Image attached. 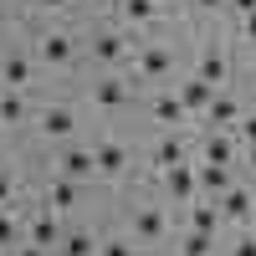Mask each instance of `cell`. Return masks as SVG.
Segmentation results:
<instances>
[{
    "label": "cell",
    "mask_w": 256,
    "mask_h": 256,
    "mask_svg": "<svg viewBox=\"0 0 256 256\" xmlns=\"http://www.w3.org/2000/svg\"><path fill=\"white\" fill-rule=\"evenodd\" d=\"M174 67H180V62H174V52H169L164 41H144V46L134 52V77L138 82H169Z\"/></svg>",
    "instance_id": "obj_1"
},
{
    "label": "cell",
    "mask_w": 256,
    "mask_h": 256,
    "mask_svg": "<svg viewBox=\"0 0 256 256\" xmlns=\"http://www.w3.org/2000/svg\"><path fill=\"white\" fill-rule=\"evenodd\" d=\"M164 195L174 200V205H195L200 200V164H174V169H164Z\"/></svg>",
    "instance_id": "obj_2"
},
{
    "label": "cell",
    "mask_w": 256,
    "mask_h": 256,
    "mask_svg": "<svg viewBox=\"0 0 256 256\" xmlns=\"http://www.w3.org/2000/svg\"><path fill=\"white\" fill-rule=\"evenodd\" d=\"M241 118H246V108H241V98L220 88V92H216V102H210V108H205V118H200V123L210 128V134H230V128H236Z\"/></svg>",
    "instance_id": "obj_3"
},
{
    "label": "cell",
    "mask_w": 256,
    "mask_h": 256,
    "mask_svg": "<svg viewBox=\"0 0 256 256\" xmlns=\"http://www.w3.org/2000/svg\"><path fill=\"white\" fill-rule=\"evenodd\" d=\"M134 236L144 246H159L169 236V216H164V205H138L134 210Z\"/></svg>",
    "instance_id": "obj_4"
},
{
    "label": "cell",
    "mask_w": 256,
    "mask_h": 256,
    "mask_svg": "<svg viewBox=\"0 0 256 256\" xmlns=\"http://www.w3.org/2000/svg\"><path fill=\"white\" fill-rule=\"evenodd\" d=\"M216 205H220L226 226H251V210H256V195H251L246 184H230V190H226V195H220Z\"/></svg>",
    "instance_id": "obj_5"
},
{
    "label": "cell",
    "mask_w": 256,
    "mask_h": 256,
    "mask_svg": "<svg viewBox=\"0 0 256 256\" xmlns=\"http://www.w3.org/2000/svg\"><path fill=\"white\" fill-rule=\"evenodd\" d=\"M216 92H220V88H210L205 77H184V82H180V102H184L190 118H205V108L216 102Z\"/></svg>",
    "instance_id": "obj_6"
},
{
    "label": "cell",
    "mask_w": 256,
    "mask_h": 256,
    "mask_svg": "<svg viewBox=\"0 0 256 256\" xmlns=\"http://www.w3.org/2000/svg\"><path fill=\"white\" fill-rule=\"evenodd\" d=\"M195 77H205L210 88H226V82H230V56H226V46H205L200 62H195Z\"/></svg>",
    "instance_id": "obj_7"
},
{
    "label": "cell",
    "mask_w": 256,
    "mask_h": 256,
    "mask_svg": "<svg viewBox=\"0 0 256 256\" xmlns=\"http://www.w3.org/2000/svg\"><path fill=\"white\" fill-rule=\"evenodd\" d=\"M92 102L102 113H118L123 102H128V77H102V82H92Z\"/></svg>",
    "instance_id": "obj_8"
},
{
    "label": "cell",
    "mask_w": 256,
    "mask_h": 256,
    "mask_svg": "<svg viewBox=\"0 0 256 256\" xmlns=\"http://www.w3.org/2000/svg\"><path fill=\"white\" fill-rule=\"evenodd\" d=\"M148 113H154L164 128H184V123H190V113H184L180 92H159V98H148Z\"/></svg>",
    "instance_id": "obj_9"
},
{
    "label": "cell",
    "mask_w": 256,
    "mask_h": 256,
    "mask_svg": "<svg viewBox=\"0 0 256 256\" xmlns=\"http://www.w3.org/2000/svg\"><path fill=\"white\" fill-rule=\"evenodd\" d=\"M62 174L67 180H92L98 174V148H67V154H62Z\"/></svg>",
    "instance_id": "obj_10"
},
{
    "label": "cell",
    "mask_w": 256,
    "mask_h": 256,
    "mask_svg": "<svg viewBox=\"0 0 256 256\" xmlns=\"http://www.w3.org/2000/svg\"><path fill=\"white\" fill-rule=\"evenodd\" d=\"M92 56L102 62V67H118V62L128 56V36H118V31H98V36H92Z\"/></svg>",
    "instance_id": "obj_11"
},
{
    "label": "cell",
    "mask_w": 256,
    "mask_h": 256,
    "mask_svg": "<svg viewBox=\"0 0 256 256\" xmlns=\"http://www.w3.org/2000/svg\"><path fill=\"white\" fill-rule=\"evenodd\" d=\"M36 52H41V62H52V67H67L72 62V36L67 31H46L36 41Z\"/></svg>",
    "instance_id": "obj_12"
},
{
    "label": "cell",
    "mask_w": 256,
    "mask_h": 256,
    "mask_svg": "<svg viewBox=\"0 0 256 256\" xmlns=\"http://www.w3.org/2000/svg\"><path fill=\"white\" fill-rule=\"evenodd\" d=\"M230 169H236V164H205V159H200V190H205V195H216V200H220L226 190L236 184V174H230Z\"/></svg>",
    "instance_id": "obj_13"
},
{
    "label": "cell",
    "mask_w": 256,
    "mask_h": 256,
    "mask_svg": "<svg viewBox=\"0 0 256 256\" xmlns=\"http://www.w3.org/2000/svg\"><path fill=\"white\" fill-rule=\"evenodd\" d=\"M148 159H154V164H159V174H164V169H174V164H184V159H190V148H184V138H180V134H169V138H159L154 148H148Z\"/></svg>",
    "instance_id": "obj_14"
},
{
    "label": "cell",
    "mask_w": 256,
    "mask_h": 256,
    "mask_svg": "<svg viewBox=\"0 0 256 256\" xmlns=\"http://www.w3.org/2000/svg\"><path fill=\"white\" fill-rule=\"evenodd\" d=\"M220 226H226L220 205H210V200H195V205H190V230H205V236H220Z\"/></svg>",
    "instance_id": "obj_15"
},
{
    "label": "cell",
    "mask_w": 256,
    "mask_h": 256,
    "mask_svg": "<svg viewBox=\"0 0 256 256\" xmlns=\"http://www.w3.org/2000/svg\"><path fill=\"white\" fill-rule=\"evenodd\" d=\"M200 159L205 164H236V138H230V134H205Z\"/></svg>",
    "instance_id": "obj_16"
},
{
    "label": "cell",
    "mask_w": 256,
    "mask_h": 256,
    "mask_svg": "<svg viewBox=\"0 0 256 256\" xmlns=\"http://www.w3.org/2000/svg\"><path fill=\"white\" fill-rule=\"evenodd\" d=\"M36 128H41L46 138H72V128H77V113H72V108H46Z\"/></svg>",
    "instance_id": "obj_17"
},
{
    "label": "cell",
    "mask_w": 256,
    "mask_h": 256,
    "mask_svg": "<svg viewBox=\"0 0 256 256\" xmlns=\"http://www.w3.org/2000/svg\"><path fill=\"white\" fill-rule=\"evenodd\" d=\"M159 0H118V16L128 20V26H154V20H159Z\"/></svg>",
    "instance_id": "obj_18"
},
{
    "label": "cell",
    "mask_w": 256,
    "mask_h": 256,
    "mask_svg": "<svg viewBox=\"0 0 256 256\" xmlns=\"http://www.w3.org/2000/svg\"><path fill=\"white\" fill-rule=\"evenodd\" d=\"M123 169H128V148L123 144H98V174H123Z\"/></svg>",
    "instance_id": "obj_19"
},
{
    "label": "cell",
    "mask_w": 256,
    "mask_h": 256,
    "mask_svg": "<svg viewBox=\"0 0 256 256\" xmlns=\"http://www.w3.org/2000/svg\"><path fill=\"white\" fill-rule=\"evenodd\" d=\"M0 77H6V88H26V82H31V56H20V52H10L6 56V67H0Z\"/></svg>",
    "instance_id": "obj_20"
},
{
    "label": "cell",
    "mask_w": 256,
    "mask_h": 256,
    "mask_svg": "<svg viewBox=\"0 0 256 256\" xmlns=\"http://www.w3.org/2000/svg\"><path fill=\"white\" fill-rule=\"evenodd\" d=\"M46 205L56 210V216H67V210L77 205V180H67V174H62V180L52 184V195H46Z\"/></svg>",
    "instance_id": "obj_21"
},
{
    "label": "cell",
    "mask_w": 256,
    "mask_h": 256,
    "mask_svg": "<svg viewBox=\"0 0 256 256\" xmlns=\"http://www.w3.org/2000/svg\"><path fill=\"white\" fill-rule=\"evenodd\" d=\"M216 236H205V230H184L180 236V256H216Z\"/></svg>",
    "instance_id": "obj_22"
},
{
    "label": "cell",
    "mask_w": 256,
    "mask_h": 256,
    "mask_svg": "<svg viewBox=\"0 0 256 256\" xmlns=\"http://www.w3.org/2000/svg\"><path fill=\"white\" fill-rule=\"evenodd\" d=\"M31 241H36V246H56V241H62V230H56V210L31 220Z\"/></svg>",
    "instance_id": "obj_23"
},
{
    "label": "cell",
    "mask_w": 256,
    "mask_h": 256,
    "mask_svg": "<svg viewBox=\"0 0 256 256\" xmlns=\"http://www.w3.org/2000/svg\"><path fill=\"white\" fill-rule=\"evenodd\" d=\"M102 246L88 236V230H72V236H62V256H98Z\"/></svg>",
    "instance_id": "obj_24"
},
{
    "label": "cell",
    "mask_w": 256,
    "mask_h": 256,
    "mask_svg": "<svg viewBox=\"0 0 256 256\" xmlns=\"http://www.w3.org/2000/svg\"><path fill=\"white\" fill-rule=\"evenodd\" d=\"M20 118H26V102H20V92L10 88L6 98H0V123H20Z\"/></svg>",
    "instance_id": "obj_25"
},
{
    "label": "cell",
    "mask_w": 256,
    "mask_h": 256,
    "mask_svg": "<svg viewBox=\"0 0 256 256\" xmlns=\"http://www.w3.org/2000/svg\"><path fill=\"white\" fill-rule=\"evenodd\" d=\"M98 256H138V246H134V241H123V236H113V241H102Z\"/></svg>",
    "instance_id": "obj_26"
},
{
    "label": "cell",
    "mask_w": 256,
    "mask_h": 256,
    "mask_svg": "<svg viewBox=\"0 0 256 256\" xmlns=\"http://www.w3.org/2000/svg\"><path fill=\"white\" fill-rule=\"evenodd\" d=\"M226 256H256V236H236L226 246Z\"/></svg>",
    "instance_id": "obj_27"
},
{
    "label": "cell",
    "mask_w": 256,
    "mask_h": 256,
    "mask_svg": "<svg viewBox=\"0 0 256 256\" xmlns=\"http://www.w3.org/2000/svg\"><path fill=\"white\" fill-rule=\"evenodd\" d=\"M236 134H241V144H256V113H246V118L236 123Z\"/></svg>",
    "instance_id": "obj_28"
},
{
    "label": "cell",
    "mask_w": 256,
    "mask_h": 256,
    "mask_svg": "<svg viewBox=\"0 0 256 256\" xmlns=\"http://www.w3.org/2000/svg\"><path fill=\"white\" fill-rule=\"evenodd\" d=\"M10 241H16V226H10L6 210H0V246H10Z\"/></svg>",
    "instance_id": "obj_29"
},
{
    "label": "cell",
    "mask_w": 256,
    "mask_h": 256,
    "mask_svg": "<svg viewBox=\"0 0 256 256\" xmlns=\"http://www.w3.org/2000/svg\"><path fill=\"white\" fill-rule=\"evenodd\" d=\"M241 41H256V10L241 16Z\"/></svg>",
    "instance_id": "obj_30"
},
{
    "label": "cell",
    "mask_w": 256,
    "mask_h": 256,
    "mask_svg": "<svg viewBox=\"0 0 256 256\" xmlns=\"http://www.w3.org/2000/svg\"><path fill=\"white\" fill-rule=\"evenodd\" d=\"M190 6H195V10H205V16H210V10H226L230 0H190Z\"/></svg>",
    "instance_id": "obj_31"
},
{
    "label": "cell",
    "mask_w": 256,
    "mask_h": 256,
    "mask_svg": "<svg viewBox=\"0 0 256 256\" xmlns=\"http://www.w3.org/2000/svg\"><path fill=\"white\" fill-rule=\"evenodd\" d=\"M226 10H236V16H251V10H256V0H230Z\"/></svg>",
    "instance_id": "obj_32"
},
{
    "label": "cell",
    "mask_w": 256,
    "mask_h": 256,
    "mask_svg": "<svg viewBox=\"0 0 256 256\" xmlns=\"http://www.w3.org/2000/svg\"><path fill=\"white\" fill-rule=\"evenodd\" d=\"M6 205H10V180L0 174V210H6Z\"/></svg>",
    "instance_id": "obj_33"
},
{
    "label": "cell",
    "mask_w": 256,
    "mask_h": 256,
    "mask_svg": "<svg viewBox=\"0 0 256 256\" xmlns=\"http://www.w3.org/2000/svg\"><path fill=\"white\" fill-rule=\"evenodd\" d=\"M36 6H46V10H62V6H72V0H36Z\"/></svg>",
    "instance_id": "obj_34"
},
{
    "label": "cell",
    "mask_w": 256,
    "mask_h": 256,
    "mask_svg": "<svg viewBox=\"0 0 256 256\" xmlns=\"http://www.w3.org/2000/svg\"><path fill=\"white\" fill-rule=\"evenodd\" d=\"M20 256H46V246H36V241H31V246H26V251H20Z\"/></svg>",
    "instance_id": "obj_35"
},
{
    "label": "cell",
    "mask_w": 256,
    "mask_h": 256,
    "mask_svg": "<svg viewBox=\"0 0 256 256\" xmlns=\"http://www.w3.org/2000/svg\"><path fill=\"white\" fill-rule=\"evenodd\" d=\"M246 164H251V169H256V144H246Z\"/></svg>",
    "instance_id": "obj_36"
},
{
    "label": "cell",
    "mask_w": 256,
    "mask_h": 256,
    "mask_svg": "<svg viewBox=\"0 0 256 256\" xmlns=\"http://www.w3.org/2000/svg\"><path fill=\"white\" fill-rule=\"evenodd\" d=\"M251 226H256V210H251Z\"/></svg>",
    "instance_id": "obj_37"
},
{
    "label": "cell",
    "mask_w": 256,
    "mask_h": 256,
    "mask_svg": "<svg viewBox=\"0 0 256 256\" xmlns=\"http://www.w3.org/2000/svg\"><path fill=\"white\" fill-rule=\"evenodd\" d=\"M159 6H169V0H159Z\"/></svg>",
    "instance_id": "obj_38"
},
{
    "label": "cell",
    "mask_w": 256,
    "mask_h": 256,
    "mask_svg": "<svg viewBox=\"0 0 256 256\" xmlns=\"http://www.w3.org/2000/svg\"><path fill=\"white\" fill-rule=\"evenodd\" d=\"M220 256H226V251H220Z\"/></svg>",
    "instance_id": "obj_39"
}]
</instances>
